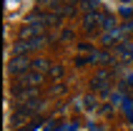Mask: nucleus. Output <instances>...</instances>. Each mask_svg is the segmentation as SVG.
<instances>
[{"mask_svg":"<svg viewBox=\"0 0 133 131\" xmlns=\"http://www.w3.org/2000/svg\"><path fill=\"white\" fill-rule=\"evenodd\" d=\"M43 111V101L40 98H33V101H18L15 103V114H20V116L30 118L35 116V114H40Z\"/></svg>","mask_w":133,"mask_h":131,"instance_id":"1","label":"nucleus"},{"mask_svg":"<svg viewBox=\"0 0 133 131\" xmlns=\"http://www.w3.org/2000/svg\"><path fill=\"white\" fill-rule=\"evenodd\" d=\"M38 91H40L38 86H25V83H15L13 86V96L18 101H33V98H38Z\"/></svg>","mask_w":133,"mask_h":131,"instance_id":"2","label":"nucleus"},{"mask_svg":"<svg viewBox=\"0 0 133 131\" xmlns=\"http://www.w3.org/2000/svg\"><path fill=\"white\" fill-rule=\"evenodd\" d=\"M30 66H33V58H10V63H8V73H13V76L20 78L23 73L30 71Z\"/></svg>","mask_w":133,"mask_h":131,"instance_id":"3","label":"nucleus"},{"mask_svg":"<svg viewBox=\"0 0 133 131\" xmlns=\"http://www.w3.org/2000/svg\"><path fill=\"white\" fill-rule=\"evenodd\" d=\"M101 20H103V13H85L83 15V30H85V33H98V28H101Z\"/></svg>","mask_w":133,"mask_h":131,"instance_id":"4","label":"nucleus"},{"mask_svg":"<svg viewBox=\"0 0 133 131\" xmlns=\"http://www.w3.org/2000/svg\"><path fill=\"white\" fill-rule=\"evenodd\" d=\"M30 53H33V45H30V40H23V38H18L13 43V58H28Z\"/></svg>","mask_w":133,"mask_h":131,"instance_id":"5","label":"nucleus"},{"mask_svg":"<svg viewBox=\"0 0 133 131\" xmlns=\"http://www.w3.org/2000/svg\"><path fill=\"white\" fill-rule=\"evenodd\" d=\"M116 58L118 61H131L133 58V40H121L116 45Z\"/></svg>","mask_w":133,"mask_h":131,"instance_id":"6","label":"nucleus"},{"mask_svg":"<svg viewBox=\"0 0 133 131\" xmlns=\"http://www.w3.org/2000/svg\"><path fill=\"white\" fill-rule=\"evenodd\" d=\"M18 83H25V86H38V88H40V83H43V73H35L33 68H30L28 73H23L20 78H18Z\"/></svg>","mask_w":133,"mask_h":131,"instance_id":"7","label":"nucleus"},{"mask_svg":"<svg viewBox=\"0 0 133 131\" xmlns=\"http://www.w3.org/2000/svg\"><path fill=\"white\" fill-rule=\"evenodd\" d=\"M101 40H103V45H108V48H111L113 43L118 45L121 40H123V33H121V28H113V30H105L103 35H101Z\"/></svg>","mask_w":133,"mask_h":131,"instance_id":"8","label":"nucleus"},{"mask_svg":"<svg viewBox=\"0 0 133 131\" xmlns=\"http://www.w3.org/2000/svg\"><path fill=\"white\" fill-rule=\"evenodd\" d=\"M73 106H75V109H85V111H96L98 109V98L90 93V96H85V98H78Z\"/></svg>","mask_w":133,"mask_h":131,"instance_id":"9","label":"nucleus"},{"mask_svg":"<svg viewBox=\"0 0 133 131\" xmlns=\"http://www.w3.org/2000/svg\"><path fill=\"white\" fill-rule=\"evenodd\" d=\"M30 68H33L35 73H43V76H45V73H50V68H53V66H50V61H45V58H35Z\"/></svg>","mask_w":133,"mask_h":131,"instance_id":"10","label":"nucleus"},{"mask_svg":"<svg viewBox=\"0 0 133 131\" xmlns=\"http://www.w3.org/2000/svg\"><path fill=\"white\" fill-rule=\"evenodd\" d=\"M101 25H103V33H105V30L118 28V23H116V18H113L111 13H103V20H101Z\"/></svg>","mask_w":133,"mask_h":131,"instance_id":"11","label":"nucleus"},{"mask_svg":"<svg viewBox=\"0 0 133 131\" xmlns=\"http://www.w3.org/2000/svg\"><path fill=\"white\" fill-rule=\"evenodd\" d=\"M63 73H65V68H63V66L53 63V68H50V73H48V76H50V78H63Z\"/></svg>","mask_w":133,"mask_h":131,"instance_id":"12","label":"nucleus"},{"mask_svg":"<svg viewBox=\"0 0 133 131\" xmlns=\"http://www.w3.org/2000/svg\"><path fill=\"white\" fill-rule=\"evenodd\" d=\"M98 63H113V56L108 51H98Z\"/></svg>","mask_w":133,"mask_h":131,"instance_id":"13","label":"nucleus"},{"mask_svg":"<svg viewBox=\"0 0 133 131\" xmlns=\"http://www.w3.org/2000/svg\"><path fill=\"white\" fill-rule=\"evenodd\" d=\"M121 33H123V40H126L128 33H133V20H128L126 25H121Z\"/></svg>","mask_w":133,"mask_h":131,"instance_id":"14","label":"nucleus"},{"mask_svg":"<svg viewBox=\"0 0 133 131\" xmlns=\"http://www.w3.org/2000/svg\"><path fill=\"white\" fill-rule=\"evenodd\" d=\"M78 51L81 53H93V45L90 43H78Z\"/></svg>","mask_w":133,"mask_h":131,"instance_id":"15","label":"nucleus"},{"mask_svg":"<svg viewBox=\"0 0 133 131\" xmlns=\"http://www.w3.org/2000/svg\"><path fill=\"white\" fill-rule=\"evenodd\" d=\"M40 124H43V121L38 118V121H33L30 126H25V129H20V131H38V129H40Z\"/></svg>","mask_w":133,"mask_h":131,"instance_id":"16","label":"nucleus"},{"mask_svg":"<svg viewBox=\"0 0 133 131\" xmlns=\"http://www.w3.org/2000/svg\"><path fill=\"white\" fill-rule=\"evenodd\" d=\"M121 15H123V18H131V15H133V8L131 5H123V8H121Z\"/></svg>","mask_w":133,"mask_h":131,"instance_id":"17","label":"nucleus"},{"mask_svg":"<svg viewBox=\"0 0 133 131\" xmlns=\"http://www.w3.org/2000/svg\"><path fill=\"white\" fill-rule=\"evenodd\" d=\"M23 121H25V116H20V114H13V126H18V129H20Z\"/></svg>","mask_w":133,"mask_h":131,"instance_id":"18","label":"nucleus"},{"mask_svg":"<svg viewBox=\"0 0 133 131\" xmlns=\"http://www.w3.org/2000/svg\"><path fill=\"white\" fill-rule=\"evenodd\" d=\"M53 93H55V96L65 93V83H58V86H53Z\"/></svg>","mask_w":133,"mask_h":131,"instance_id":"19","label":"nucleus"},{"mask_svg":"<svg viewBox=\"0 0 133 131\" xmlns=\"http://www.w3.org/2000/svg\"><path fill=\"white\" fill-rule=\"evenodd\" d=\"M60 38H63V40H70V38H73V30H63Z\"/></svg>","mask_w":133,"mask_h":131,"instance_id":"20","label":"nucleus"},{"mask_svg":"<svg viewBox=\"0 0 133 131\" xmlns=\"http://www.w3.org/2000/svg\"><path fill=\"white\" fill-rule=\"evenodd\" d=\"M88 131H103V129H101L98 124H90V126H88Z\"/></svg>","mask_w":133,"mask_h":131,"instance_id":"21","label":"nucleus"}]
</instances>
